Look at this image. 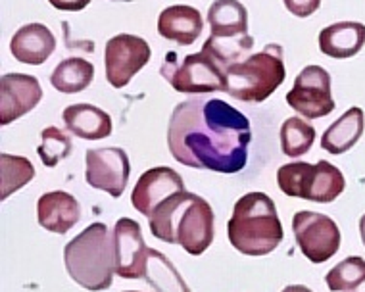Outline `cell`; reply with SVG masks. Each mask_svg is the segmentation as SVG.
<instances>
[{"label": "cell", "mask_w": 365, "mask_h": 292, "mask_svg": "<svg viewBox=\"0 0 365 292\" xmlns=\"http://www.w3.org/2000/svg\"><path fill=\"white\" fill-rule=\"evenodd\" d=\"M250 121L220 98L196 96L177 104L168 125L173 160L187 167L215 173H239L248 162Z\"/></svg>", "instance_id": "obj_1"}, {"label": "cell", "mask_w": 365, "mask_h": 292, "mask_svg": "<svg viewBox=\"0 0 365 292\" xmlns=\"http://www.w3.org/2000/svg\"><path fill=\"white\" fill-rule=\"evenodd\" d=\"M152 235L168 244H179L192 256L204 254L214 242V210L192 192L179 191L148 217Z\"/></svg>", "instance_id": "obj_2"}, {"label": "cell", "mask_w": 365, "mask_h": 292, "mask_svg": "<svg viewBox=\"0 0 365 292\" xmlns=\"http://www.w3.org/2000/svg\"><path fill=\"white\" fill-rule=\"evenodd\" d=\"M227 235L240 254L265 256L273 252L284 236L275 202L265 192H248L239 198L227 223Z\"/></svg>", "instance_id": "obj_3"}, {"label": "cell", "mask_w": 365, "mask_h": 292, "mask_svg": "<svg viewBox=\"0 0 365 292\" xmlns=\"http://www.w3.org/2000/svg\"><path fill=\"white\" fill-rule=\"evenodd\" d=\"M66 271L77 285L91 292L112 286L115 264L110 231L104 223H93L63 248Z\"/></svg>", "instance_id": "obj_4"}, {"label": "cell", "mask_w": 365, "mask_h": 292, "mask_svg": "<svg viewBox=\"0 0 365 292\" xmlns=\"http://www.w3.org/2000/svg\"><path fill=\"white\" fill-rule=\"evenodd\" d=\"M283 48L281 45H265L259 52L227 68V95L235 100L264 102L284 83Z\"/></svg>", "instance_id": "obj_5"}, {"label": "cell", "mask_w": 365, "mask_h": 292, "mask_svg": "<svg viewBox=\"0 0 365 292\" xmlns=\"http://www.w3.org/2000/svg\"><path fill=\"white\" fill-rule=\"evenodd\" d=\"M160 73L177 93L182 95H204V93H217L229 87L227 68L214 58L208 51L202 48L196 54H187L177 64L175 52L165 56Z\"/></svg>", "instance_id": "obj_6"}, {"label": "cell", "mask_w": 365, "mask_h": 292, "mask_svg": "<svg viewBox=\"0 0 365 292\" xmlns=\"http://www.w3.org/2000/svg\"><path fill=\"white\" fill-rule=\"evenodd\" d=\"M296 244L312 264L331 260L340 248L339 225L325 214L302 210L292 217Z\"/></svg>", "instance_id": "obj_7"}, {"label": "cell", "mask_w": 365, "mask_h": 292, "mask_svg": "<svg viewBox=\"0 0 365 292\" xmlns=\"http://www.w3.org/2000/svg\"><path fill=\"white\" fill-rule=\"evenodd\" d=\"M287 104L308 120L325 118L334 110L331 75L322 66H306L287 95Z\"/></svg>", "instance_id": "obj_8"}, {"label": "cell", "mask_w": 365, "mask_h": 292, "mask_svg": "<svg viewBox=\"0 0 365 292\" xmlns=\"http://www.w3.org/2000/svg\"><path fill=\"white\" fill-rule=\"evenodd\" d=\"M152 51L145 38L137 35L120 33L106 43L104 64H106V79L115 89H123L129 85L148 62Z\"/></svg>", "instance_id": "obj_9"}, {"label": "cell", "mask_w": 365, "mask_h": 292, "mask_svg": "<svg viewBox=\"0 0 365 292\" xmlns=\"http://www.w3.org/2000/svg\"><path fill=\"white\" fill-rule=\"evenodd\" d=\"M85 162V177L93 189L108 192L113 198H120L125 192L131 175V164L123 148H91L87 150Z\"/></svg>", "instance_id": "obj_10"}, {"label": "cell", "mask_w": 365, "mask_h": 292, "mask_svg": "<svg viewBox=\"0 0 365 292\" xmlns=\"http://www.w3.org/2000/svg\"><path fill=\"white\" fill-rule=\"evenodd\" d=\"M112 246L115 273L123 279H145L148 246L139 223L129 217L118 219L112 231Z\"/></svg>", "instance_id": "obj_11"}, {"label": "cell", "mask_w": 365, "mask_h": 292, "mask_svg": "<svg viewBox=\"0 0 365 292\" xmlns=\"http://www.w3.org/2000/svg\"><path fill=\"white\" fill-rule=\"evenodd\" d=\"M43 100L37 77L26 73H4L0 77V123L10 125L29 114Z\"/></svg>", "instance_id": "obj_12"}, {"label": "cell", "mask_w": 365, "mask_h": 292, "mask_svg": "<svg viewBox=\"0 0 365 292\" xmlns=\"http://www.w3.org/2000/svg\"><path fill=\"white\" fill-rule=\"evenodd\" d=\"M185 191V181L175 170L171 167H152L143 173L135 184L131 194L133 208L140 212L143 216L150 217L160 204L168 200L171 194Z\"/></svg>", "instance_id": "obj_13"}, {"label": "cell", "mask_w": 365, "mask_h": 292, "mask_svg": "<svg viewBox=\"0 0 365 292\" xmlns=\"http://www.w3.org/2000/svg\"><path fill=\"white\" fill-rule=\"evenodd\" d=\"M37 219L38 225L46 231L66 235L81 219V206L70 192H46L38 198Z\"/></svg>", "instance_id": "obj_14"}, {"label": "cell", "mask_w": 365, "mask_h": 292, "mask_svg": "<svg viewBox=\"0 0 365 292\" xmlns=\"http://www.w3.org/2000/svg\"><path fill=\"white\" fill-rule=\"evenodd\" d=\"M56 48V38L43 24H27L14 33L10 41L12 56L27 66L44 64Z\"/></svg>", "instance_id": "obj_15"}, {"label": "cell", "mask_w": 365, "mask_h": 292, "mask_svg": "<svg viewBox=\"0 0 365 292\" xmlns=\"http://www.w3.org/2000/svg\"><path fill=\"white\" fill-rule=\"evenodd\" d=\"M202 29H204L202 14L187 4L165 8L158 16V33L181 46L192 45L202 35Z\"/></svg>", "instance_id": "obj_16"}, {"label": "cell", "mask_w": 365, "mask_h": 292, "mask_svg": "<svg viewBox=\"0 0 365 292\" xmlns=\"http://www.w3.org/2000/svg\"><path fill=\"white\" fill-rule=\"evenodd\" d=\"M365 46V26L359 21H339L319 33V51L334 60L356 56Z\"/></svg>", "instance_id": "obj_17"}, {"label": "cell", "mask_w": 365, "mask_h": 292, "mask_svg": "<svg viewBox=\"0 0 365 292\" xmlns=\"http://www.w3.org/2000/svg\"><path fill=\"white\" fill-rule=\"evenodd\" d=\"M66 129L79 139L101 140L112 135V118L93 104H71L63 110Z\"/></svg>", "instance_id": "obj_18"}, {"label": "cell", "mask_w": 365, "mask_h": 292, "mask_svg": "<svg viewBox=\"0 0 365 292\" xmlns=\"http://www.w3.org/2000/svg\"><path fill=\"white\" fill-rule=\"evenodd\" d=\"M364 127V110L358 108V106H352V108L340 115L334 123H331V127H327V131L323 133L322 148L327 150L329 154H333V156L348 152L361 139Z\"/></svg>", "instance_id": "obj_19"}, {"label": "cell", "mask_w": 365, "mask_h": 292, "mask_svg": "<svg viewBox=\"0 0 365 292\" xmlns=\"http://www.w3.org/2000/svg\"><path fill=\"white\" fill-rule=\"evenodd\" d=\"M208 24L215 37H239L248 33V10L239 0H215L208 10Z\"/></svg>", "instance_id": "obj_20"}, {"label": "cell", "mask_w": 365, "mask_h": 292, "mask_svg": "<svg viewBox=\"0 0 365 292\" xmlns=\"http://www.w3.org/2000/svg\"><path fill=\"white\" fill-rule=\"evenodd\" d=\"M95 79V66L85 58H66L54 68L51 75V85L58 93L77 95L85 90Z\"/></svg>", "instance_id": "obj_21"}, {"label": "cell", "mask_w": 365, "mask_h": 292, "mask_svg": "<svg viewBox=\"0 0 365 292\" xmlns=\"http://www.w3.org/2000/svg\"><path fill=\"white\" fill-rule=\"evenodd\" d=\"M145 281L154 288V292H190L189 285L185 283L170 258L154 248H148Z\"/></svg>", "instance_id": "obj_22"}, {"label": "cell", "mask_w": 365, "mask_h": 292, "mask_svg": "<svg viewBox=\"0 0 365 292\" xmlns=\"http://www.w3.org/2000/svg\"><path fill=\"white\" fill-rule=\"evenodd\" d=\"M315 177V165L308 162H292L279 167L277 184L281 192L290 198L309 200L312 184Z\"/></svg>", "instance_id": "obj_23"}, {"label": "cell", "mask_w": 365, "mask_h": 292, "mask_svg": "<svg viewBox=\"0 0 365 292\" xmlns=\"http://www.w3.org/2000/svg\"><path fill=\"white\" fill-rule=\"evenodd\" d=\"M344 189H346V181L336 165L329 164L325 160L315 164V177L312 192H309V202H333L344 192Z\"/></svg>", "instance_id": "obj_24"}, {"label": "cell", "mask_w": 365, "mask_h": 292, "mask_svg": "<svg viewBox=\"0 0 365 292\" xmlns=\"http://www.w3.org/2000/svg\"><path fill=\"white\" fill-rule=\"evenodd\" d=\"M35 177V167L27 158L0 154V198L6 200L12 192L19 191Z\"/></svg>", "instance_id": "obj_25"}, {"label": "cell", "mask_w": 365, "mask_h": 292, "mask_svg": "<svg viewBox=\"0 0 365 292\" xmlns=\"http://www.w3.org/2000/svg\"><path fill=\"white\" fill-rule=\"evenodd\" d=\"M315 142V129L300 118H289L281 125V150L289 158H298L309 152Z\"/></svg>", "instance_id": "obj_26"}, {"label": "cell", "mask_w": 365, "mask_h": 292, "mask_svg": "<svg viewBox=\"0 0 365 292\" xmlns=\"http://www.w3.org/2000/svg\"><path fill=\"white\" fill-rule=\"evenodd\" d=\"M254 38L246 33L239 37H212L204 43V51H208L214 58H217L221 64L229 68V66L242 62L248 58V52L252 51Z\"/></svg>", "instance_id": "obj_27"}, {"label": "cell", "mask_w": 365, "mask_h": 292, "mask_svg": "<svg viewBox=\"0 0 365 292\" xmlns=\"http://www.w3.org/2000/svg\"><path fill=\"white\" fill-rule=\"evenodd\" d=\"M331 292H350L365 283V260L359 256H350L331 269L325 277Z\"/></svg>", "instance_id": "obj_28"}, {"label": "cell", "mask_w": 365, "mask_h": 292, "mask_svg": "<svg viewBox=\"0 0 365 292\" xmlns=\"http://www.w3.org/2000/svg\"><path fill=\"white\" fill-rule=\"evenodd\" d=\"M73 145H71L70 135H66L62 129L46 127L41 135V146L37 148V154L43 160L46 167H54L62 160L70 158Z\"/></svg>", "instance_id": "obj_29"}, {"label": "cell", "mask_w": 365, "mask_h": 292, "mask_svg": "<svg viewBox=\"0 0 365 292\" xmlns=\"http://www.w3.org/2000/svg\"><path fill=\"white\" fill-rule=\"evenodd\" d=\"M284 6L296 18H308L322 6V0H283Z\"/></svg>", "instance_id": "obj_30"}, {"label": "cell", "mask_w": 365, "mask_h": 292, "mask_svg": "<svg viewBox=\"0 0 365 292\" xmlns=\"http://www.w3.org/2000/svg\"><path fill=\"white\" fill-rule=\"evenodd\" d=\"M48 2L62 12H81L91 4V0H48Z\"/></svg>", "instance_id": "obj_31"}, {"label": "cell", "mask_w": 365, "mask_h": 292, "mask_svg": "<svg viewBox=\"0 0 365 292\" xmlns=\"http://www.w3.org/2000/svg\"><path fill=\"white\" fill-rule=\"evenodd\" d=\"M281 292H314V291H309L308 286H304V285H289V286H284Z\"/></svg>", "instance_id": "obj_32"}, {"label": "cell", "mask_w": 365, "mask_h": 292, "mask_svg": "<svg viewBox=\"0 0 365 292\" xmlns=\"http://www.w3.org/2000/svg\"><path fill=\"white\" fill-rule=\"evenodd\" d=\"M359 235H361V241H364L365 246V216H361V219H359Z\"/></svg>", "instance_id": "obj_33"}, {"label": "cell", "mask_w": 365, "mask_h": 292, "mask_svg": "<svg viewBox=\"0 0 365 292\" xmlns=\"http://www.w3.org/2000/svg\"><path fill=\"white\" fill-rule=\"evenodd\" d=\"M125 292H139V291H125Z\"/></svg>", "instance_id": "obj_34"}]
</instances>
